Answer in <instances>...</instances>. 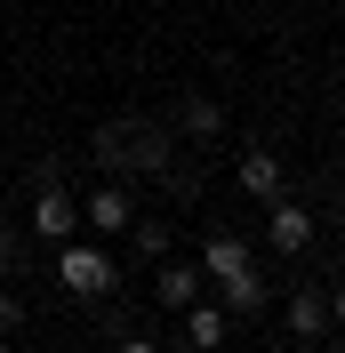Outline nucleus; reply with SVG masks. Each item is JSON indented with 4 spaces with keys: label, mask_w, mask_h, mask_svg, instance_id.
<instances>
[{
    "label": "nucleus",
    "mask_w": 345,
    "mask_h": 353,
    "mask_svg": "<svg viewBox=\"0 0 345 353\" xmlns=\"http://www.w3.org/2000/svg\"><path fill=\"white\" fill-rule=\"evenodd\" d=\"M201 265H161V273H152V305L161 313H185V305H201Z\"/></svg>",
    "instance_id": "9"
},
{
    "label": "nucleus",
    "mask_w": 345,
    "mask_h": 353,
    "mask_svg": "<svg viewBox=\"0 0 345 353\" xmlns=\"http://www.w3.org/2000/svg\"><path fill=\"white\" fill-rule=\"evenodd\" d=\"M24 330V297H17V289H0V337H17Z\"/></svg>",
    "instance_id": "16"
},
{
    "label": "nucleus",
    "mask_w": 345,
    "mask_h": 353,
    "mask_svg": "<svg viewBox=\"0 0 345 353\" xmlns=\"http://www.w3.org/2000/svg\"><path fill=\"white\" fill-rule=\"evenodd\" d=\"M265 241H273L281 257H305V249H313V209H305L297 193L265 201Z\"/></svg>",
    "instance_id": "4"
},
{
    "label": "nucleus",
    "mask_w": 345,
    "mask_h": 353,
    "mask_svg": "<svg viewBox=\"0 0 345 353\" xmlns=\"http://www.w3.org/2000/svg\"><path fill=\"white\" fill-rule=\"evenodd\" d=\"M112 281H121V265H112L97 241H65V249H57V289H65V297H81V305H105Z\"/></svg>",
    "instance_id": "1"
},
{
    "label": "nucleus",
    "mask_w": 345,
    "mask_h": 353,
    "mask_svg": "<svg viewBox=\"0 0 345 353\" xmlns=\"http://www.w3.org/2000/svg\"><path fill=\"white\" fill-rule=\"evenodd\" d=\"M185 345H193V353H217V345H225V313H217L209 297L185 305Z\"/></svg>",
    "instance_id": "12"
},
{
    "label": "nucleus",
    "mask_w": 345,
    "mask_h": 353,
    "mask_svg": "<svg viewBox=\"0 0 345 353\" xmlns=\"http://www.w3.org/2000/svg\"><path fill=\"white\" fill-rule=\"evenodd\" d=\"M24 241H48V249L81 241V201H72V185H57V193H32V209H24Z\"/></svg>",
    "instance_id": "2"
},
{
    "label": "nucleus",
    "mask_w": 345,
    "mask_h": 353,
    "mask_svg": "<svg viewBox=\"0 0 345 353\" xmlns=\"http://www.w3.org/2000/svg\"><path fill=\"white\" fill-rule=\"evenodd\" d=\"M57 185H65V161L41 153V161H32V193H57Z\"/></svg>",
    "instance_id": "15"
},
{
    "label": "nucleus",
    "mask_w": 345,
    "mask_h": 353,
    "mask_svg": "<svg viewBox=\"0 0 345 353\" xmlns=\"http://www.w3.org/2000/svg\"><path fill=\"white\" fill-rule=\"evenodd\" d=\"M322 330H329V289H322V281H297V289H289V337L313 345Z\"/></svg>",
    "instance_id": "8"
},
{
    "label": "nucleus",
    "mask_w": 345,
    "mask_h": 353,
    "mask_svg": "<svg viewBox=\"0 0 345 353\" xmlns=\"http://www.w3.org/2000/svg\"><path fill=\"white\" fill-rule=\"evenodd\" d=\"M257 353H289V345H257Z\"/></svg>",
    "instance_id": "20"
},
{
    "label": "nucleus",
    "mask_w": 345,
    "mask_h": 353,
    "mask_svg": "<svg viewBox=\"0 0 345 353\" xmlns=\"http://www.w3.org/2000/svg\"><path fill=\"white\" fill-rule=\"evenodd\" d=\"M177 129L193 137V145H217V137H225V105L201 97V88H185V97H177Z\"/></svg>",
    "instance_id": "10"
},
{
    "label": "nucleus",
    "mask_w": 345,
    "mask_h": 353,
    "mask_svg": "<svg viewBox=\"0 0 345 353\" xmlns=\"http://www.w3.org/2000/svg\"><path fill=\"white\" fill-rule=\"evenodd\" d=\"M313 353H345V345H313Z\"/></svg>",
    "instance_id": "21"
},
{
    "label": "nucleus",
    "mask_w": 345,
    "mask_h": 353,
    "mask_svg": "<svg viewBox=\"0 0 345 353\" xmlns=\"http://www.w3.org/2000/svg\"><path fill=\"white\" fill-rule=\"evenodd\" d=\"M265 305H273V281H257V273H241V281L217 289V313H225V321H257Z\"/></svg>",
    "instance_id": "11"
},
{
    "label": "nucleus",
    "mask_w": 345,
    "mask_h": 353,
    "mask_svg": "<svg viewBox=\"0 0 345 353\" xmlns=\"http://www.w3.org/2000/svg\"><path fill=\"white\" fill-rule=\"evenodd\" d=\"M81 225L88 233H105V241H121L137 225V201H129V185H97V193L81 201Z\"/></svg>",
    "instance_id": "5"
},
{
    "label": "nucleus",
    "mask_w": 345,
    "mask_h": 353,
    "mask_svg": "<svg viewBox=\"0 0 345 353\" xmlns=\"http://www.w3.org/2000/svg\"><path fill=\"white\" fill-rule=\"evenodd\" d=\"M129 241H137V257H145V265H169V241H177V233H169V217H137Z\"/></svg>",
    "instance_id": "14"
},
{
    "label": "nucleus",
    "mask_w": 345,
    "mask_h": 353,
    "mask_svg": "<svg viewBox=\"0 0 345 353\" xmlns=\"http://www.w3.org/2000/svg\"><path fill=\"white\" fill-rule=\"evenodd\" d=\"M329 321H337V330H345V281L329 289Z\"/></svg>",
    "instance_id": "18"
},
{
    "label": "nucleus",
    "mask_w": 345,
    "mask_h": 353,
    "mask_svg": "<svg viewBox=\"0 0 345 353\" xmlns=\"http://www.w3.org/2000/svg\"><path fill=\"white\" fill-rule=\"evenodd\" d=\"M193 265H201V281H217V289L241 281V273H257V257H249V241H241V233H209Z\"/></svg>",
    "instance_id": "6"
},
{
    "label": "nucleus",
    "mask_w": 345,
    "mask_h": 353,
    "mask_svg": "<svg viewBox=\"0 0 345 353\" xmlns=\"http://www.w3.org/2000/svg\"><path fill=\"white\" fill-rule=\"evenodd\" d=\"M169 161H177V145L161 121H121V176H161Z\"/></svg>",
    "instance_id": "3"
},
{
    "label": "nucleus",
    "mask_w": 345,
    "mask_h": 353,
    "mask_svg": "<svg viewBox=\"0 0 345 353\" xmlns=\"http://www.w3.org/2000/svg\"><path fill=\"white\" fill-rule=\"evenodd\" d=\"M0 353H17V345H8V337H0Z\"/></svg>",
    "instance_id": "22"
},
{
    "label": "nucleus",
    "mask_w": 345,
    "mask_h": 353,
    "mask_svg": "<svg viewBox=\"0 0 345 353\" xmlns=\"http://www.w3.org/2000/svg\"><path fill=\"white\" fill-rule=\"evenodd\" d=\"M112 353H169V345H161V337H145V330H121V345H112Z\"/></svg>",
    "instance_id": "17"
},
{
    "label": "nucleus",
    "mask_w": 345,
    "mask_h": 353,
    "mask_svg": "<svg viewBox=\"0 0 345 353\" xmlns=\"http://www.w3.org/2000/svg\"><path fill=\"white\" fill-rule=\"evenodd\" d=\"M233 176H241V193H249V201H281V193H289V176H281V153H273V145H249V153L233 161Z\"/></svg>",
    "instance_id": "7"
},
{
    "label": "nucleus",
    "mask_w": 345,
    "mask_h": 353,
    "mask_svg": "<svg viewBox=\"0 0 345 353\" xmlns=\"http://www.w3.org/2000/svg\"><path fill=\"white\" fill-rule=\"evenodd\" d=\"M337 233H345V201H337Z\"/></svg>",
    "instance_id": "19"
},
{
    "label": "nucleus",
    "mask_w": 345,
    "mask_h": 353,
    "mask_svg": "<svg viewBox=\"0 0 345 353\" xmlns=\"http://www.w3.org/2000/svg\"><path fill=\"white\" fill-rule=\"evenodd\" d=\"M24 273H32V241H24V225H8V217H0V289H8V281H24Z\"/></svg>",
    "instance_id": "13"
}]
</instances>
